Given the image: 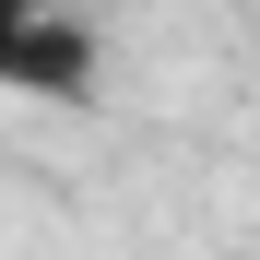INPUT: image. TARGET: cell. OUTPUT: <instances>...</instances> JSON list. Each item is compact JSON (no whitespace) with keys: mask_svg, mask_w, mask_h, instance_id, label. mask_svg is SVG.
I'll use <instances>...</instances> for the list:
<instances>
[{"mask_svg":"<svg viewBox=\"0 0 260 260\" xmlns=\"http://www.w3.org/2000/svg\"><path fill=\"white\" fill-rule=\"evenodd\" d=\"M12 95H36V107H83V95H95V24L48 0V24H36L24 59H12Z\"/></svg>","mask_w":260,"mask_h":260,"instance_id":"1","label":"cell"},{"mask_svg":"<svg viewBox=\"0 0 260 260\" xmlns=\"http://www.w3.org/2000/svg\"><path fill=\"white\" fill-rule=\"evenodd\" d=\"M36 24H48V0H0V95H12V59H24Z\"/></svg>","mask_w":260,"mask_h":260,"instance_id":"2","label":"cell"}]
</instances>
